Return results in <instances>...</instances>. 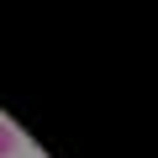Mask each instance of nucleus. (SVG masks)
Here are the masks:
<instances>
[{
    "mask_svg": "<svg viewBox=\"0 0 158 158\" xmlns=\"http://www.w3.org/2000/svg\"><path fill=\"white\" fill-rule=\"evenodd\" d=\"M16 148H21V142H16V127L0 121V158H16Z\"/></svg>",
    "mask_w": 158,
    "mask_h": 158,
    "instance_id": "nucleus-1",
    "label": "nucleus"
}]
</instances>
